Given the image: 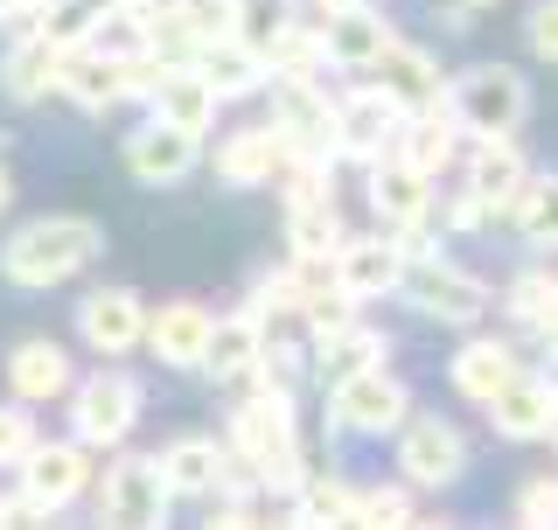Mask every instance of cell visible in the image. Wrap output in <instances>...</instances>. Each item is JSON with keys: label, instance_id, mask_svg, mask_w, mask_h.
<instances>
[{"label": "cell", "instance_id": "4316f807", "mask_svg": "<svg viewBox=\"0 0 558 530\" xmlns=\"http://www.w3.org/2000/svg\"><path fill=\"white\" fill-rule=\"evenodd\" d=\"M523 154H517V140H482L475 147V168H468V189H475V203L488 209V217H502V209L517 203V189H523Z\"/></svg>", "mask_w": 558, "mask_h": 530}, {"label": "cell", "instance_id": "ac0fdd59", "mask_svg": "<svg viewBox=\"0 0 558 530\" xmlns=\"http://www.w3.org/2000/svg\"><path fill=\"white\" fill-rule=\"evenodd\" d=\"M84 482H92V468H84V454L63 447V439H49V447L35 439V447L22 454V496L43 509V517H49V509H63Z\"/></svg>", "mask_w": 558, "mask_h": 530}, {"label": "cell", "instance_id": "9c48e42d", "mask_svg": "<svg viewBox=\"0 0 558 530\" xmlns=\"http://www.w3.org/2000/svg\"><path fill=\"white\" fill-rule=\"evenodd\" d=\"M398 127H405V112H398L377 84H356V92L336 98V147L349 154V161H377V154H391Z\"/></svg>", "mask_w": 558, "mask_h": 530}, {"label": "cell", "instance_id": "7a4b0ae2", "mask_svg": "<svg viewBox=\"0 0 558 530\" xmlns=\"http://www.w3.org/2000/svg\"><path fill=\"white\" fill-rule=\"evenodd\" d=\"M440 105L453 112V127H461V133L510 140L523 119H531V84H523L510 63H475V70H461V77L447 84Z\"/></svg>", "mask_w": 558, "mask_h": 530}, {"label": "cell", "instance_id": "8992f818", "mask_svg": "<svg viewBox=\"0 0 558 530\" xmlns=\"http://www.w3.org/2000/svg\"><path fill=\"white\" fill-rule=\"evenodd\" d=\"M398 468H405L412 489H453L468 474V439H461V426H447L440 412L405 419V426H398Z\"/></svg>", "mask_w": 558, "mask_h": 530}, {"label": "cell", "instance_id": "4dcf8cb0", "mask_svg": "<svg viewBox=\"0 0 558 530\" xmlns=\"http://www.w3.org/2000/svg\"><path fill=\"white\" fill-rule=\"evenodd\" d=\"M57 70H63V49L43 43V35H22V43L8 49V63H0V84H8V98H43L57 92Z\"/></svg>", "mask_w": 558, "mask_h": 530}, {"label": "cell", "instance_id": "484cf974", "mask_svg": "<svg viewBox=\"0 0 558 530\" xmlns=\"http://www.w3.org/2000/svg\"><path fill=\"white\" fill-rule=\"evenodd\" d=\"M8 384H14V398L22 405H43V398H63L70 384V357H63V342H49V335H35V342H22L8 357Z\"/></svg>", "mask_w": 558, "mask_h": 530}, {"label": "cell", "instance_id": "f35d334b", "mask_svg": "<svg viewBox=\"0 0 558 530\" xmlns=\"http://www.w3.org/2000/svg\"><path fill=\"white\" fill-rule=\"evenodd\" d=\"M174 8H182V22H189V35H196V49H203V43H217V35H231L238 0H174Z\"/></svg>", "mask_w": 558, "mask_h": 530}, {"label": "cell", "instance_id": "7402d4cb", "mask_svg": "<svg viewBox=\"0 0 558 530\" xmlns=\"http://www.w3.org/2000/svg\"><path fill=\"white\" fill-rule=\"evenodd\" d=\"M126 63H133V57H126ZM126 63L105 57V49H92V43H77V49H63L57 92H70V98L84 105V112H105V105L126 98Z\"/></svg>", "mask_w": 558, "mask_h": 530}, {"label": "cell", "instance_id": "5bb4252c", "mask_svg": "<svg viewBox=\"0 0 558 530\" xmlns=\"http://www.w3.org/2000/svg\"><path fill=\"white\" fill-rule=\"evenodd\" d=\"M371 168V209L384 231H412V224H426L433 209V174H418L412 161H398V154H377Z\"/></svg>", "mask_w": 558, "mask_h": 530}, {"label": "cell", "instance_id": "74e56055", "mask_svg": "<svg viewBox=\"0 0 558 530\" xmlns=\"http://www.w3.org/2000/svg\"><path fill=\"white\" fill-rule=\"evenodd\" d=\"M356 523H418L412 517V482L405 489H356Z\"/></svg>", "mask_w": 558, "mask_h": 530}, {"label": "cell", "instance_id": "6da1fadb", "mask_svg": "<svg viewBox=\"0 0 558 530\" xmlns=\"http://www.w3.org/2000/svg\"><path fill=\"white\" fill-rule=\"evenodd\" d=\"M105 252V231L92 217H35L0 244V273L14 287H63L70 273H84Z\"/></svg>", "mask_w": 558, "mask_h": 530}, {"label": "cell", "instance_id": "c3c4849f", "mask_svg": "<svg viewBox=\"0 0 558 530\" xmlns=\"http://www.w3.org/2000/svg\"><path fill=\"white\" fill-rule=\"evenodd\" d=\"M328 8H356V0H322V14H328Z\"/></svg>", "mask_w": 558, "mask_h": 530}, {"label": "cell", "instance_id": "e0dca14e", "mask_svg": "<svg viewBox=\"0 0 558 530\" xmlns=\"http://www.w3.org/2000/svg\"><path fill=\"white\" fill-rule=\"evenodd\" d=\"M147 98H154V119L189 127V133H209V127H217V105H223L196 63H161V70H154V84H147Z\"/></svg>", "mask_w": 558, "mask_h": 530}, {"label": "cell", "instance_id": "b9f144b4", "mask_svg": "<svg viewBox=\"0 0 558 530\" xmlns=\"http://www.w3.org/2000/svg\"><path fill=\"white\" fill-rule=\"evenodd\" d=\"M252 308H258V314H287V308H301V273H272V279H258V287H252Z\"/></svg>", "mask_w": 558, "mask_h": 530}, {"label": "cell", "instance_id": "44dd1931", "mask_svg": "<svg viewBox=\"0 0 558 530\" xmlns=\"http://www.w3.org/2000/svg\"><path fill=\"white\" fill-rule=\"evenodd\" d=\"M209 322H217V314H209L203 300H168V308L147 322L140 342H147L168 370H196L203 363V342H209Z\"/></svg>", "mask_w": 558, "mask_h": 530}, {"label": "cell", "instance_id": "f546056e", "mask_svg": "<svg viewBox=\"0 0 558 530\" xmlns=\"http://www.w3.org/2000/svg\"><path fill=\"white\" fill-rule=\"evenodd\" d=\"M287 244H293V258H336V244H342L336 196H293L287 203Z\"/></svg>", "mask_w": 558, "mask_h": 530}, {"label": "cell", "instance_id": "ab89813d", "mask_svg": "<svg viewBox=\"0 0 558 530\" xmlns=\"http://www.w3.org/2000/svg\"><path fill=\"white\" fill-rule=\"evenodd\" d=\"M517 523H531V530L558 523V474H537V482L517 489Z\"/></svg>", "mask_w": 558, "mask_h": 530}, {"label": "cell", "instance_id": "d590c367", "mask_svg": "<svg viewBox=\"0 0 558 530\" xmlns=\"http://www.w3.org/2000/svg\"><path fill=\"white\" fill-rule=\"evenodd\" d=\"M293 22H301V8H293V0H238L231 35H238L244 49H258V57H272V43H279Z\"/></svg>", "mask_w": 558, "mask_h": 530}, {"label": "cell", "instance_id": "d6a6232c", "mask_svg": "<svg viewBox=\"0 0 558 530\" xmlns=\"http://www.w3.org/2000/svg\"><path fill=\"white\" fill-rule=\"evenodd\" d=\"M105 8H112V0H43V8L28 14V35H43V43H57V49H77L84 35L105 22Z\"/></svg>", "mask_w": 558, "mask_h": 530}, {"label": "cell", "instance_id": "bcb514c9", "mask_svg": "<svg viewBox=\"0 0 558 530\" xmlns=\"http://www.w3.org/2000/svg\"><path fill=\"white\" fill-rule=\"evenodd\" d=\"M8 196H14V189H8V168H0V209H8Z\"/></svg>", "mask_w": 558, "mask_h": 530}, {"label": "cell", "instance_id": "e575fe53", "mask_svg": "<svg viewBox=\"0 0 558 530\" xmlns=\"http://www.w3.org/2000/svg\"><path fill=\"white\" fill-rule=\"evenodd\" d=\"M510 217L531 244H558V174H523Z\"/></svg>", "mask_w": 558, "mask_h": 530}, {"label": "cell", "instance_id": "7bdbcfd3", "mask_svg": "<svg viewBox=\"0 0 558 530\" xmlns=\"http://www.w3.org/2000/svg\"><path fill=\"white\" fill-rule=\"evenodd\" d=\"M531 49L545 63H558V0H537L531 8Z\"/></svg>", "mask_w": 558, "mask_h": 530}, {"label": "cell", "instance_id": "2e32d148", "mask_svg": "<svg viewBox=\"0 0 558 530\" xmlns=\"http://www.w3.org/2000/svg\"><path fill=\"white\" fill-rule=\"evenodd\" d=\"M384 43H391V22H384L371 0H356V8H328V22H322V63L371 70L384 57Z\"/></svg>", "mask_w": 558, "mask_h": 530}, {"label": "cell", "instance_id": "52a82bcc", "mask_svg": "<svg viewBox=\"0 0 558 530\" xmlns=\"http://www.w3.org/2000/svg\"><path fill=\"white\" fill-rule=\"evenodd\" d=\"M328 405H336V426L342 433H398V426H405V412H412L405 384H398L384 363L356 370V377H342V384H328Z\"/></svg>", "mask_w": 558, "mask_h": 530}, {"label": "cell", "instance_id": "3957f363", "mask_svg": "<svg viewBox=\"0 0 558 530\" xmlns=\"http://www.w3.org/2000/svg\"><path fill=\"white\" fill-rule=\"evenodd\" d=\"M272 133L287 140V161H342L336 147V98L314 77H272Z\"/></svg>", "mask_w": 558, "mask_h": 530}, {"label": "cell", "instance_id": "d4e9b609", "mask_svg": "<svg viewBox=\"0 0 558 530\" xmlns=\"http://www.w3.org/2000/svg\"><path fill=\"white\" fill-rule=\"evenodd\" d=\"M453 133H461V127H453L447 105H426V112H405V127H398L391 154H398V161H412L418 174H433V182H440L447 161H453V147H461Z\"/></svg>", "mask_w": 558, "mask_h": 530}, {"label": "cell", "instance_id": "60d3db41", "mask_svg": "<svg viewBox=\"0 0 558 530\" xmlns=\"http://www.w3.org/2000/svg\"><path fill=\"white\" fill-rule=\"evenodd\" d=\"M28 447H35V426H28V412H22V405H0V468H14Z\"/></svg>", "mask_w": 558, "mask_h": 530}, {"label": "cell", "instance_id": "30bf717a", "mask_svg": "<svg viewBox=\"0 0 558 530\" xmlns=\"http://www.w3.org/2000/svg\"><path fill=\"white\" fill-rule=\"evenodd\" d=\"M293 447V392H272V384H258V398H244L231 412V454L244 468L272 461V454Z\"/></svg>", "mask_w": 558, "mask_h": 530}, {"label": "cell", "instance_id": "f1b7e54d", "mask_svg": "<svg viewBox=\"0 0 558 530\" xmlns=\"http://www.w3.org/2000/svg\"><path fill=\"white\" fill-rule=\"evenodd\" d=\"M510 370H517V349L496 342V335H475V342H461V357H453V392L488 405L502 384H510Z\"/></svg>", "mask_w": 558, "mask_h": 530}, {"label": "cell", "instance_id": "7dc6e473", "mask_svg": "<svg viewBox=\"0 0 558 530\" xmlns=\"http://www.w3.org/2000/svg\"><path fill=\"white\" fill-rule=\"evenodd\" d=\"M545 433H551V454H558V405H551V426Z\"/></svg>", "mask_w": 558, "mask_h": 530}, {"label": "cell", "instance_id": "ee69618b", "mask_svg": "<svg viewBox=\"0 0 558 530\" xmlns=\"http://www.w3.org/2000/svg\"><path fill=\"white\" fill-rule=\"evenodd\" d=\"M482 217H488V209L475 203V189H461V196H453V203H447V224H453V231H475V224H482Z\"/></svg>", "mask_w": 558, "mask_h": 530}, {"label": "cell", "instance_id": "cb8c5ba5", "mask_svg": "<svg viewBox=\"0 0 558 530\" xmlns=\"http://www.w3.org/2000/svg\"><path fill=\"white\" fill-rule=\"evenodd\" d=\"M189 63L209 77V92H217V98H252V92H266V84H272V63L258 57V49H244L238 35H217V43H203Z\"/></svg>", "mask_w": 558, "mask_h": 530}, {"label": "cell", "instance_id": "d6986e66", "mask_svg": "<svg viewBox=\"0 0 558 530\" xmlns=\"http://www.w3.org/2000/svg\"><path fill=\"white\" fill-rule=\"evenodd\" d=\"M551 405H558V384L551 377H537V370H510V384L488 398V419H496L502 439H545Z\"/></svg>", "mask_w": 558, "mask_h": 530}, {"label": "cell", "instance_id": "277c9868", "mask_svg": "<svg viewBox=\"0 0 558 530\" xmlns=\"http://www.w3.org/2000/svg\"><path fill=\"white\" fill-rule=\"evenodd\" d=\"M405 300L418 314H433V322H447V328H468V322H482L488 314V287L475 273H461L453 258H440V252H426V258H405Z\"/></svg>", "mask_w": 558, "mask_h": 530}, {"label": "cell", "instance_id": "1f68e13d", "mask_svg": "<svg viewBox=\"0 0 558 530\" xmlns=\"http://www.w3.org/2000/svg\"><path fill=\"white\" fill-rule=\"evenodd\" d=\"M384 335L377 328H363V322H342V328H328L322 335V377L328 384H342V377H356V370H371V363H384Z\"/></svg>", "mask_w": 558, "mask_h": 530}, {"label": "cell", "instance_id": "ba28073f", "mask_svg": "<svg viewBox=\"0 0 558 530\" xmlns=\"http://www.w3.org/2000/svg\"><path fill=\"white\" fill-rule=\"evenodd\" d=\"M168 503H174V489H168L161 461H147V454L119 461L112 474H105V489H98V517H105V523H126V530L161 523V517H168Z\"/></svg>", "mask_w": 558, "mask_h": 530}, {"label": "cell", "instance_id": "4fadbf2b", "mask_svg": "<svg viewBox=\"0 0 558 530\" xmlns=\"http://www.w3.org/2000/svg\"><path fill=\"white\" fill-rule=\"evenodd\" d=\"M371 84L384 98L398 105V112H426V105H440L447 98V77H440V63L426 57V49H412V43H384V57L371 63Z\"/></svg>", "mask_w": 558, "mask_h": 530}, {"label": "cell", "instance_id": "603a6c76", "mask_svg": "<svg viewBox=\"0 0 558 530\" xmlns=\"http://www.w3.org/2000/svg\"><path fill=\"white\" fill-rule=\"evenodd\" d=\"M217 174L231 189H266V182L287 174V140H279L272 127H244V133H231L217 147Z\"/></svg>", "mask_w": 558, "mask_h": 530}, {"label": "cell", "instance_id": "7c38bea8", "mask_svg": "<svg viewBox=\"0 0 558 530\" xmlns=\"http://www.w3.org/2000/svg\"><path fill=\"white\" fill-rule=\"evenodd\" d=\"M328 265H336V287L349 300H384L405 279V244L398 238H342Z\"/></svg>", "mask_w": 558, "mask_h": 530}, {"label": "cell", "instance_id": "5b68a950", "mask_svg": "<svg viewBox=\"0 0 558 530\" xmlns=\"http://www.w3.org/2000/svg\"><path fill=\"white\" fill-rule=\"evenodd\" d=\"M140 419V384L126 370H98V377L70 384V426L84 447H119Z\"/></svg>", "mask_w": 558, "mask_h": 530}, {"label": "cell", "instance_id": "8fae6325", "mask_svg": "<svg viewBox=\"0 0 558 530\" xmlns=\"http://www.w3.org/2000/svg\"><path fill=\"white\" fill-rule=\"evenodd\" d=\"M196 161H203V133H189V127L147 119L140 133H126V168L140 174V182H154V189H168V182H182V174H196Z\"/></svg>", "mask_w": 558, "mask_h": 530}, {"label": "cell", "instance_id": "ffe728a7", "mask_svg": "<svg viewBox=\"0 0 558 530\" xmlns=\"http://www.w3.org/2000/svg\"><path fill=\"white\" fill-rule=\"evenodd\" d=\"M258 349H266V314H258V308L217 314L196 370H209V377H223V384H231V377H252V370H258Z\"/></svg>", "mask_w": 558, "mask_h": 530}, {"label": "cell", "instance_id": "83f0119b", "mask_svg": "<svg viewBox=\"0 0 558 530\" xmlns=\"http://www.w3.org/2000/svg\"><path fill=\"white\" fill-rule=\"evenodd\" d=\"M223 468H231V454H223L217 439H203V433L174 439V447L161 454V474H168V489H174V496H217Z\"/></svg>", "mask_w": 558, "mask_h": 530}, {"label": "cell", "instance_id": "9a60e30c", "mask_svg": "<svg viewBox=\"0 0 558 530\" xmlns=\"http://www.w3.org/2000/svg\"><path fill=\"white\" fill-rule=\"evenodd\" d=\"M77 335L98 357H126L140 335H147V308H140V293H126V287H98V293L77 300Z\"/></svg>", "mask_w": 558, "mask_h": 530}, {"label": "cell", "instance_id": "836d02e7", "mask_svg": "<svg viewBox=\"0 0 558 530\" xmlns=\"http://www.w3.org/2000/svg\"><path fill=\"white\" fill-rule=\"evenodd\" d=\"M510 322L517 328H531V335H558V273H523V279H510Z\"/></svg>", "mask_w": 558, "mask_h": 530}, {"label": "cell", "instance_id": "8d00e7d4", "mask_svg": "<svg viewBox=\"0 0 558 530\" xmlns=\"http://www.w3.org/2000/svg\"><path fill=\"white\" fill-rule=\"evenodd\" d=\"M293 517L301 523H356V489L336 482V474H307L293 489Z\"/></svg>", "mask_w": 558, "mask_h": 530}, {"label": "cell", "instance_id": "f6af8a7d", "mask_svg": "<svg viewBox=\"0 0 558 530\" xmlns=\"http://www.w3.org/2000/svg\"><path fill=\"white\" fill-rule=\"evenodd\" d=\"M35 8H43V0H0V22H28Z\"/></svg>", "mask_w": 558, "mask_h": 530}]
</instances>
